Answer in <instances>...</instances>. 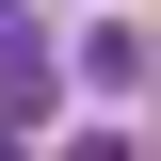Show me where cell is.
Wrapping results in <instances>:
<instances>
[{
  "label": "cell",
  "instance_id": "obj_1",
  "mask_svg": "<svg viewBox=\"0 0 161 161\" xmlns=\"http://www.w3.org/2000/svg\"><path fill=\"white\" fill-rule=\"evenodd\" d=\"M48 48H32V0H0V129H48Z\"/></svg>",
  "mask_w": 161,
  "mask_h": 161
},
{
  "label": "cell",
  "instance_id": "obj_2",
  "mask_svg": "<svg viewBox=\"0 0 161 161\" xmlns=\"http://www.w3.org/2000/svg\"><path fill=\"white\" fill-rule=\"evenodd\" d=\"M80 80H97V97H129V80H145V32H129V16H97V32H80Z\"/></svg>",
  "mask_w": 161,
  "mask_h": 161
}]
</instances>
